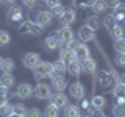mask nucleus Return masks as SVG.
I'll return each mask as SVG.
<instances>
[{
	"mask_svg": "<svg viewBox=\"0 0 125 117\" xmlns=\"http://www.w3.org/2000/svg\"><path fill=\"white\" fill-rule=\"evenodd\" d=\"M8 17H10L11 20H21L22 19V8L17 6V5H13L8 10Z\"/></svg>",
	"mask_w": 125,
	"mask_h": 117,
	"instance_id": "16",
	"label": "nucleus"
},
{
	"mask_svg": "<svg viewBox=\"0 0 125 117\" xmlns=\"http://www.w3.org/2000/svg\"><path fill=\"white\" fill-rule=\"evenodd\" d=\"M53 73V69H52V64L47 61H39L38 66L34 67V75L38 78H45V77H52Z\"/></svg>",
	"mask_w": 125,
	"mask_h": 117,
	"instance_id": "1",
	"label": "nucleus"
},
{
	"mask_svg": "<svg viewBox=\"0 0 125 117\" xmlns=\"http://www.w3.org/2000/svg\"><path fill=\"white\" fill-rule=\"evenodd\" d=\"M86 27L91 28L92 31H95L97 28H100V19L97 16H89L88 20H86Z\"/></svg>",
	"mask_w": 125,
	"mask_h": 117,
	"instance_id": "20",
	"label": "nucleus"
},
{
	"mask_svg": "<svg viewBox=\"0 0 125 117\" xmlns=\"http://www.w3.org/2000/svg\"><path fill=\"white\" fill-rule=\"evenodd\" d=\"M52 69H53V77H64V73L67 72L64 61H56V62H53V64H52Z\"/></svg>",
	"mask_w": 125,
	"mask_h": 117,
	"instance_id": "13",
	"label": "nucleus"
},
{
	"mask_svg": "<svg viewBox=\"0 0 125 117\" xmlns=\"http://www.w3.org/2000/svg\"><path fill=\"white\" fill-rule=\"evenodd\" d=\"M64 116L66 117H81L80 116V108L75 106V105H67V106H66V111H64Z\"/></svg>",
	"mask_w": 125,
	"mask_h": 117,
	"instance_id": "21",
	"label": "nucleus"
},
{
	"mask_svg": "<svg viewBox=\"0 0 125 117\" xmlns=\"http://www.w3.org/2000/svg\"><path fill=\"white\" fill-rule=\"evenodd\" d=\"M16 83V78L13 77V73L11 72H5L2 77H0V86H3V88H11V86H14Z\"/></svg>",
	"mask_w": 125,
	"mask_h": 117,
	"instance_id": "14",
	"label": "nucleus"
},
{
	"mask_svg": "<svg viewBox=\"0 0 125 117\" xmlns=\"http://www.w3.org/2000/svg\"><path fill=\"white\" fill-rule=\"evenodd\" d=\"M81 106H83L84 109H88L89 106H91V103H89V101H88V100H84V101H83V103H81Z\"/></svg>",
	"mask_w": 125,
	"mask_h": 117,
	"instance_id": "47",
	"label": "nucleus"
},
{
	"mask_svg": "<svg viewBox=\"0 0 125 117\" xmlns=\"http://www.w3.org/2000/svg\"><path fill=\"white\" fill-rule=\"evenodd\" d=\"M50 22H52V14H50V11H39L38 13V25L44 28V27L50 25Z\"/></svg>",
	"mask_w": 125,
	"mask_h": 117,
	"instance_id": "12",
	"label": "nucleus"
},
{
	"mask_svg": "<svg viewBox=\"0 0 125 117\" xmlns=\"http://www.w3.org/2000/svg\"><path fill=\"white\" fill-rule=\"evenodd\" d=\"M124 91H125V86H124L122 81H119V83L116 84V88H114V91H113V94H114V95H117V97H122Z\"/></svg>",
	"mask_w": 125,
	"mask_h": 117,
	"instance_id": "35",
	"label": "nucleus"
},
{
	"mask_svg": "<svg viewBox=\"0 0 125 117\" xmlns=\"http://www.w3.org/2000/svg\"><path fill=\"white\" fill-rule=\"evenodd\" d=\"M34 95L38 97L39 100H45V98H50V86L45 84V83H38L36 88H34Z\"/></svg>",
	"mask_w": 125,
	"mask_h": 117,
	"instance_id": "2",
	"label": "nucleus"
},
{
	"mask_svg": "<svg viewBox=\"0 0 125 117\" xmlns=\"http://www.w3.org/2000/svg\"><path fill=\"white\" fill-rule=\"evenodd\" d=\"M84 94H86V91H84V86L81 83H73L70 86V95L75 100H81L84 97Z\"/></svg>",
	"mask_w": 125,
	"mask_h": 117,
	"instance_id": "9",
	"label": "nucleus"
},
{
	"mask_svg": "<svg viewBox=\"0 0 125 117\" xmlns=\"http://www.w3.org/2000/svg\"><path fill=\"white\" fill-rule=\"evenodd\" d=\"M10 41H11L10 33H8V31H0V45L10 44Z\"/></svg>",
	"mask_w": 125,
	"mask_h": 117,
	"instance_id": "33",
	"label": "nucleus"
},
{
	"mask_svg": "<svg viewBox=\"0 0 125 117\" xmlns=\"http://www.w3.org/2000/svg\"><path fill=\"white\" fill-rule=\"evenodd\" d=\"M117 105H124V97H119V100H117Z\"/></svg>",
	"mask_w": 125,
	"mask_h": 117,
	"instance_id": "49",
	"label": "nucleus"
},
{
	"mask_svg": "<svg viewBox=\"0 0 125 117\" xmlns=\"http://www.w3.org/2000/svg\"><path fill=\"white\" fill-rule=\"evenodd\" d=\"M62 13H64V8H62V5H58V6L52 8V13H50V14L55 16V17H61Z\"/></svg>",
	"mask_w": 125,
	"mask_h": 117,
	"instance_id": "36",
	"label": "nucleus"
},
{
	"mask_svg": "<svg viewBox=\"0 0 125 117\" xmlns=\"http://www.w3.org/2000/svg\"><path fill=\"white\" fill-rule=\"evenodd\" d=\"M89 55H91V52H89L88 45H84V44H78V47L73 50V58L80 62H83V61L88 59V58H91Z\"/></svg>",
	"mask_w": 125,
	"mask_h": 117,
	"instance_id": "3",
	"label": "nucleus"
},
{
	"mask_svg": "<svg viewBox=\"0 0 125 117\" xmlns=\"http://www.w3.org/2000/svg\"><path fill=\"white\" fill-rule=\"evenodd\" d=\"M66 69H67V72L70 73V75H73V77H80V73H81V62L80 61H77L75 58H70L69 62L66 64Z\"/></svg>",
	"mask_w": 125,
	"mask_h": 117,
	"instance_id": "4",
	"label": "nucleus"
},
{
	"mask_svg": "<svg viewBox=\"0 0 125 117\" xmlns=\"http://www.w3.org/2000/svg\"><path fill=\"white\" fill-rule=\"evenodd\" d=\"M78 38L81 39L83 42H88V41H95V33L91 30V28H88V27H81L80 30H78Z\"/></svg>",
	"mask_w": 125,
	"mask_h": 117,
	"instance_id": "8",
	"label": "nucleus"
},
{
	"mask_svg": "<svg viewBox=\"0 0 125 117\" xmlns=\"http://www.w3.org/2000/svg\"><path fill=\"white\" fill-rule=\"evenodd\" d=\"M8 117H21V116H17V114H11V116H8Z\"/></svg>",
	"mask_w": 125,
	"mask_h": 117,
	"instance_id": "51",
	"label": "nucleus"
},
{
	"mask_svg": "<svg viewBox=\"0 0 125 117\" xmlns=\"http://www.w3.org/2000/svg\"><path fill=\"white\" fill-rule=\"evenodd\" d=\"M2 2L8 3V5H14V2H16V0H2Z\"/></svg>",
	"mask_w": 125,
	"mask_h": 117,
	"instance_id": "48",
	"label": "nucleus"
},
{
	"mask_svg": "<svg viewBox=\"0 0 125 117\" xmlns=\"http://www.w3.org/2000/svg\"><path fill=\"white\" fill-rule=\"evenodd\" d=\"M44 117H58V108L53 106V105H49V106L45 108Z\"/></svg>",
	"mask_w": 125,
	"mask_h": 117,
	"instance_id": "30",
	"label": "nucleus"
},
{
	"mask_svg": "<svg viewBox=\"0 0 125 117\" xmlns=\"http://www.w3.org/2000/svg\"><path fill=\"white\" fill-rule=\"evenodd\" d=\"M116 62H117V66H125V55L124 53H119V55H117V58H116Z\"/></svg>",
	"mask_w": 125,
	"mask_h": 117,
	"instance_id": "40",
	"label": "nucleus"
},
{
	"mask_svg": "<svg viewBox=\"0 0 125 117\" xmlns=\"http://www.w3.org/2000/svg\"><path fill=\"white\" fill-rule=\"evenodd\" d=\"M45 2H47V5H49L50 8H55V6H58V5H60V2H61V0H45Z\"/></svg>",
	"mask_w": 125,
	"mask_h": 117,
	"instance_id": "43",
	"label": "nucleus"
},
{
	"mask_svg": "<svg viewBox=\"0 0 125 117\" xmlns=\"http://www.w3.org/2000/svg\"><path fill=\"white\" fill-rule=\"evenodd\" d=\"M52 86H53V89H56L58 92H62L64 88L67 86V80H66L64 77H55L53 81H52Z\"/></svg>",
	"mask_w": 125,
	"mask_h": 117,
	"instance_id": "17",
	"label": "nucleus"
},
{
	"mask_svg": "<svg viewBox=\"0 0 125 117\" xmlns=\"http://www.w3.org/2000/svg\"><path fill=\"white\" fill-rule=\"evenodd\" d=\"M91 117H106V116H105L103 111H100V109H94L92 114H91Z\"/></svg>",
	"mask_w": 125,
	"mask_h": 117,
	"instance_id": "42",
	"label": "nucleus"
},
{
	"mask_svg": "<svg viewBox=\"0 0 125 117\" xmlns=\"http://www.w3.org/2000/svg\"><path fill=\"white\" fill-rule=\"evenodd\" d=\"M111 34H113V38H114L116 41H120V39H124V28L120 25H116L114 28L111 30Z\"/></svg>",
	"mask_w": 125,
	"mask_h": 117,
	"instance_id": "27",
	"label": "nucleus"
},
{
	"mask_svg": "<svg viewBox=\"0 0 125 117\" xmlns=\"http://www.w3.org/2000/svg\"><path fill=\"white\" fill-rule=\"evenodd\" d=\"M60 55H61L60 61H64V62H66V59H70V58L73 56V52L67 47V44H66L64 47H61V53H60Z\"/></svg>",
	"mask_w": 125,
	"mask_h": 117,
	"instance_id": "24",
	"label": "nucleus"
},
{
	"mask_svg": "<svg viewBox=\"0 0 125 117\" xmlns=\"http://www.w3.org/2000/svg\"><path fill=\"white\" fill-rule=\"evenodd\" d=\"M86 117H88V116H86Z\"/></svg>",
	"mask_w": 125,
	"mask_h": 117,
	"instance_id": "53",
	"label": "nucleus"
},
{
	"mask_svg": "<svg viewBox=\"0 0 125 117\" xmlns=\"http://www.w3.org/2000/svg\"><path fill=\"white\" fill-rule=\"evenodd\" d=\"M81 70H84V72L88 73H95L97 70V62L92 59V58H88L86 61L81 62Z\"/></svg>",
	"mask_w": 125,
	"mask_h": 117,
	"instance_id": "15",
	"label": "nucleus"
},
{
	"mask_svg": "<svg viewBox=\"0 0 125 117\" xmlns=\"http://www.w3.org/2000/svg\"><path fill=\"white\" fill-rule=\"evenodd\" d=\"M31 34H34V36H39V34L42 33V27H39L38 23H33V27H31Z\"/></svg>",
	"mask_w": 125,
	"mask_h": 117,
	"instance_id": "39",
	"label": "nucleus"
},
{
	"mask_svg": "<svg viewBox=\"0 0 125 117\" xmlns=\"http://www.w3.org/2000/svg\"><path fill=\"white\" fill-rule=\"evenodd\" d=\"M6 103H8V97H0V106H3Z\"/></svg>",
	"mask_w": 125,
	"mask_h": 117,
	"instance_id": "46",
	"label": "nucleus"
},
{
	"mask_svg": "<svg viewBox=\"0 0 125 117\" xmlns=\"http://www.w3.org/2000/svg\"><path fill=\"white\" fill-rule=\"evenodd\" d=\"M2 64H3V58L0 56V69H2Z\"/></svg>",
	"mask_w": 125,
	"mask_h": 117,
	"instance_id": "50",
	"label": "nucleus"
},
{
	"mask_svg": "<svg viewBox=\"0 0 125 117\" xmlns=\"http://www.w3.org/2000/svg\"><path fill=\"white\" fill-rule=\"evenodd\" d=\"M58 39L61 41V44H69L70 41H73V33L69 27H62L58 31Z\"/></svg>",
	"mask_w": 125,
	"mask_h": 117,
	"instance_id": "6",
	"label": "nucleus"
},
{
	"mask_svg": "<svg viewBox=\"0 0 125 117\" xmlns=\"http://www.w3.org/2000/svg\"><path fill=\"white\" fill-rule=\"evenodd\" d=\"M39 62V55L38 53H27L23 58V66L28 69H34Z\"/></svg>",
	"mask_w": 125,
	"mask_h": 117,
	"instance_id": "11",
	"label": "nucleus"
},
{
	"mask_svg": "<svg viewBox=\"0 0 125 117\" xmlns=\"http://www.w3.org/2000/svg\"><path fill=\"white\" fill-rule=\"evenodd\" d=\"M95 0H73V5L78 8H89V6H92Z\"/></svg>",
	"mask_w": 125,
	"mask_h": 117,
	"instance_id": "31",
	"label": "nucleus"
},
{
	"mask_svg": "<svg viewBox=\"0 0 125 117\" xmlns=\"http://www.w3.org/2000/svg\"><path fill=\"white\" fill-rule=\"evenodd\" d=\"M45 45H47V49H50V50H53V49H58V47H61V41L58 39V36H49L45 39Z\"/></svg>",
	"mask_w": 125,
	"mask_h": 117,
	"instance_id": "19",
	"label": "nucleus"
},
{
	"mask_svg": "<svg viewBox=\"0 0 125 117\" xmlns=\"http://www.w3.org/2000/svg\"><path fill=\"white\" fill-rule=\"evenodd\" d=\"M27 116L28 117H41V111H39L38 108H31L27 111Z\"/></svg>",
	"mask_w": 125,
	"mask_h": 117,
	"instance_id": "38",
	"label": "nucleus"
},
{
	"mask_svg": "<svg viewBox=\"0 0 125 117\" xmlns=\"http://www.w3.org/2000/svg\"><path fill=\"white\" fill-rule=\"evenodd\" d=\"M34 3H36V0H23V5L28 6V8H31V6L34 5Z\"/></svg>",
	"mask_w": 125,
	"mask_h": 117,
	"instance_id": "45",
	"label": "nucleus"
},
{
	"mask_svg": "<svg viewBox=\"0 0 125 117\" xmlns=\"http://www.w3.org/2000/svg\"><path fill=\"white\" fill-rule=\"evenodd\" d=\"M92 8H94V11L95 13H105V10H106V3H105V0H95V2L92 3Z\"/></svg>",
	"mask_w": 125,
	"mask_h": 117,
	"instance_id": "25",
	"label": "nucleus"
},
{
	"mask_svg": "<svg viewBox=\"0 0 125 117\" xmlns=\"http://www.w3.org/2000/svg\"><path fill=\"white\" fill-rule=\"evenodd\" d=\"M31 27H33V22L31 20H25L21 23V27H19V33L25 34V33H30L31 31Z\"/></svg>",
	"mask_w": 125,
	"mask_h": 117,
	"instance_id": "28",
	"label": "nucleus"
},
{
	"mask_svg": "<svg viewBox=\"0 0 125 117\" xmlns=\"http://www.w3.org/2000/svg\"><path fill=\"white\" fill-rule=\"evenodd\" d=\"M113 16H114L116 20H122L124 16H125V5L119 3L116 8H113Z\"/></svg>",
	"mask_w": 125,
	"mask_h": 117,
	"instance_id": "22",
	"label": "nucleus"
},
{
	"mask_svg": "<svg viewBox=\"0 0 125 117\" xmlns=\"http://www.w3.org/2000/svg\"><path fill=\"white\" fill-rule=\"evenodd\" d=\"M61 23L64 27H69V25H72L73 22H75V19H77V14H75V11L73 10H64V13H62L61 16Z\"/></svg>",
	"mask_w": 125,
	"mask_h": 117,
	"instance_id": "10",
	"label": "nucleus"
},
{
	"mask_svg": "<svg viewBox=\"0 0 125 117\" xmlns=\"http://www.w3.org/2000/svg\"><path fill=\"white\" fill-rule=\"evenodd\" d=\"M103 25L106 27L109 31H111L117 25V20L114 19V16H113V14H108V16H105V19H103Z\"/></svg>",
	"mask_w": 125,
	"mask_h": 117,
	"instance_id": "23",
	"label": "nucleus"
},
{
	"mask_svg": "<svg viewBox=\"0 0 125 117\" xmlns=\"http://www.w3.org/2000/svg\"><path fill=\"white\" fill-rule=\"evenodd\" d=\"M0 114H2L3 117H8L13 114V105H3V106H0Z\"/></svg>",
	"mask_w": 125,
	"mask_h": 117,
	"instance_id": "32",
	"label": "nucleus"
},
{
	"mask_svg": "<svg viewBox=\"0 0 125 117\" xmlns=\"http://www.w3.org/2000/svg\"><path fill=\"white\" fill-rule=\"evenodd\" d=\"M50 101H52V105L53 106H56L58 109L60 108H66L69 105V100H67V97L64 95V94H55V95H50Z\"/></svg>",
	"mask_w": 125,
	"mask_h": 117,
	"instance_id": "5",
	"label": "nucleus"
},
{
	"mask_svg": "<svg viewBox=\"0 0 125 117\" xmlns=\"http://www.w3.org/2000/svg\"><path fill=\"white\" fill-rule=\"evenodd\" d=\"M33 92H34L33 86L28 84V83H22L17 88V97H21V98H30L33 95Z\"/></svg>",
	"mask_w": 125,
	"mask_h": 117,
	"instance_id": "7",
	"label": "nucleus"
},
{
	"mask_svg": "<svg viewBox=\"0 0 125 117\" xmlns=\"http://www.w3.org/2000/svg\"><path fill=\"white\" fill-rule=\"evenodd\" d=\"M0 97H8V89L0 86Z\"/></svg>",
	"mask_w": 125,
	"mask_h": 117,
	"instance_id": "44",
	"label": "nucleus"
},
{
	"mask_svg": "<svg viewBox=\"0 0 125 117\" xmlns=\"http://www.w3.org/2000/svg\"><path fill=\"white\" fill-rule=\"evenodd\" d=\"M113 114L116 117H124L125 116V108L124 105H116L114 108H113Z\"/></svg>",
	"mask_w": 125,
	"mask_h": 117,
	"instance_id": "34",
	"label": "nucleus"
},
{
	"mask_svg": "<svg viewBox=\"0 0 125 117\" xmlns=\"http://www.w3.org/2000/svg\"><path fill=\"white\" fill-rule=\"evenodd\" d=\"M14 67H16V62L11 59V58H8V59H3L2 69L5 70V72H11V70H14Z\"/></svg>",
	"mask_w": 125,
	"mask_h": 117,
	"instance_id": "29",
	"label": "nucleus"
},
{
	"mask_svg": "<svg viewBox=\"0 0 125 117\" xmlns=\"http://www.w3.org/2000/svg\"><path fill=\"white\" fill-rule=\"evenodd\" d=\"M105 3H106V6H109V8H116L120 3V0H105Z\"/></svg>",
	"mask_w": 125,
	"mask_h": 117,
	"instance_id": "41",
	"label": "nucleus"
},
{
	"mask_svg": "<svg viewBox=\"0 0 125 117\" xmlns=\"http://www.w3.org/2000/svg\"><path fill=\"white\" fill-rule=\"evenodd\" d=\"M27 111H28V109H27L25 105H22V103H17V105H14V106H13V114H17V116H21V117H25L27 116Z\"/></svg>",
	"mask_w": 125,
	"mask_h": 117,
	"instance_id": "26",
	"label": "nucleus"
},
{
	"mask_svg": "<svg viewBox=\"0 0 125 117\" xmlns=\"http://www.w3.org/2000/svg\"><path fill=\"white\" fill-rule=\"evenodd\" d=\"M44 2H45V0H44Z\"/></svg>",
	"mask_w": 125,
	"mask_h": 117,
	"instance_id": "52",
	"label": "nucleus"
},
{
	"mask_svg": "<svg viewBox=\"0 0 125 117\" xmlns=\"http://www.w3.org/2000/svg\"><path fill=\"white\" fill-rule=\"evenodd\" d=\"M91 105H92L95 109L103 111V108L106 106V98H105V97H102V95H95V97L91 100Z\"/></svg>",
	"mask_w": 125,
	"mask_h": 117,
	"instance_id": "18",
	"label": "nucleus"
},
{
	"mask_svg": "<svg viewBox=\"0 0 125 117\" xmlns=\"http://www.w3.org/2000/svg\"><path fill=\"white\" fill-rule=\"evenodd\" d=\"M114 49H116L117 53H125V42H124V39H120V41H116Z\"/></svg>",
	"mask_w": 125,
	"mask_h": 117,
	"instance_id": "37",
	"label": "nucleus"
}]
</instances>
